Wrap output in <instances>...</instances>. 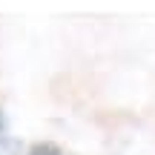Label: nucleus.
<instances>
[{"mask_svg": "<svg viewBox=\"0 0 155 155\" xmlns=\"http://www.w3.org/2000/svg\"><path fill=\"white\" fill-rule=\"evenodd\" d=\"M32 155H63L58 147H52V144H40V147H35Z\"/></svg>", "mask_w": 155, "mask_h": 155, "instance_id": "1", "label": "nucleus"}]
</instances>
